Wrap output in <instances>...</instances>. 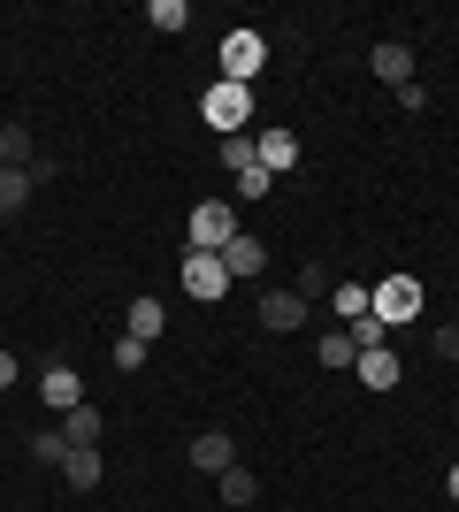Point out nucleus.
I'll return each instance as SVG.
<instances>
[{"label": "nucleus", "mask_w": 459, "mask_h": 512, "mask_svg": "<svg viewBox=\"0 0 459 512\" xmlns=\"http://www.w3.org/2000/svg\"><path fill=\"white\" fill-rule=\"evenodd\" d=\"M199 115H207V130H222V138H245V123H253V85H207V100H199Z\"/></svg>", "instance_id": "f257e3e1"}, {"label": "nucleus", "mask_w": 459, "mask_h": 512, "mask_svg": "<svg viewBox=\"0 0 459 512\" xmlns=\"http://www.w3.org/2000/svg\"><path fill=\"white\" fill-rule=\"evenodd\" d=\"M184 237H192V253H222V245L238 237V207H230V199H199Z\"/></svg>", "instance_id": "f03ea898"}, {"label": "nucleus", "mask_w": 459, "mask_h": 512, "mask_svg": "<svg viewBox=\"0 0 459 512\" xmlns=\"http://www.w3.org/2000/svg\"><path fill=\"white\" fill-rule=\"evenodd\" d=\"M421 276H375V321H391V329H406V321L421 314Z\"/></svg>", "instance_id": "7ed1b4c3"}, {"label": "nucleus", "mask_w": 459, "mask_h": 512, "mask_svg": "<svg viewBox=\"0 0 459 512\" xmlns=\"http://www.w3.org/2000/svg\"><path fill=\"white\" fill-rule=\"evenodd\" d=\"M261 62H268V39L261 31H222V77H230V85H253V77H261Z\"/></svg>", "instance_id": "20e7f679"}, {"label": "nucleus", "mask_w": 459, "mask_h": 512, "mask_svg": "<svg viewBox=\"0 0 459 512\" xmlns=\"http://www.w3.org/2000/svg\"><path fill=\"white\" fill-rule=\"evenodd\" d=\"M184 291H192L199 306H215L222 291H230V268H222V253H184Z\"/></svg>", "instance_id": "39448f33"}, {"label": "nucleus", "mask_w": 459, "mask_h": 512, "mask_svg": "<svg viewBox=\"0 0 459 512\" xmlns=\"http://www.w3.org/2000/svg\"><path fill=\"white\" fill-rule=\"evenodd\" d=\"M39 398H46V413L85 406V375H77V367H46V375H39Z\"/></svg>", "instance_id": "423d86ee"}, {"label": "nucleus", "mask_w": 459, "mask_h": 512, "mask_svg": "<svg viewBox=\"0 0 459 512\" xmlns=\"http://www.w3.org/2000/svg\"><path fill=\"white\" fill-rule=\"evenodd\" d=\"M253 161H261L268 176H291L299 169V138H291V130H261V138H253Z\"/></svg>", "instance_id": "0eeeda50"}, {"label": "nucleus", "mask_w": 459, "mask_h": 512, "mask_svg": "<svg viewBox=\"0 0 459 512\" xmlns=\"http://www.w3.org/2000/svg\"><path fill=\"white\" fill-rule=\"evenodd\" d=\"M368 69H375V77H383V85H414V46H398V39H383V46H375V54H368Z\"/></svg>", "instance_id": "6e6552de"}, {"label": "nucleus", "mask_w": 459, "mask_h": 512, "mask_svg": "<svg viewBox=\"0 0 459 512\" xmlns=\"http://www.w3.org/2000/svg\"><path fill=\"white\" fill-rule=\"evenodd\" d=\"M222 268H230V283H238V276H261V268H268V245L253 230H238L230 245H222Z\"/></svg>", "instance_id": "1a4fd4ad"}, {"label": "nucleus", "mask_w": 459, "mask_h": 512, "mask_svg": "<svg viewBox=\"0 0 459 512\" xmlns=\"http://www.w3.org/2000/svg\"><path fill=\"white\" fill-rule=\"evenodd\" d=\"M192 467H199V474L238 467V444H230V428H207V436H192Z\"/></svg>", "instance_id": "9d476101"}, {"label": "nucleus", "mask_w": 459, "mask_h": 512, "mask_svg": "<svg viewBox=\"0 0 459 512\" xmlns=\"http://www.w3.org/2000/svg\"><path fill=\"white\" fill-rule=\"evenodd\" d=\"M352 375H360V390H398V352H391V344H375V352L352 360Z\"/></svg>", "instance_id": "9b49d317"}, {"label": "nucleus", "mask_w": 459, "mask_h": 512, "mask_svg": "<svg viewBox=\"0 0 459 512\" xmlns=\"http://www.w3.org/2000/svg\"><path fill=\"white\" fill-rule=\"evenodd\" d=\"M123 337H138V344L169 337V306H161V299H131V314H123Z\"/></svg>", "instance_id": "f8f14e48"}, {"label": "nucleus", "mask_w": 459, "mask_h": 512, "mask_svg": "<svg viewBox=\"0 0 459 512\" xmlns=\"http://www.w3.org/2000/svg\"><path fill=\"white\" fill-rule=\"evenodd\" d=\"M261 329H306V299L299 291H261Z\"/></svg>", "instance_id": "ddd939ff"}, {"label": "nucleus", "mask_w": 459, "mask_h": 512, "mask_svg": "<svg viewBox=\"0 0 459 512\" xmlns=\"http://www.w3.org/2000/svg\"><path fill=\"white\" fill-rule=\"evenodd\" d=\"M215 490H222V505H253V497H261V474L238 459V467H222V474H215Z\"/></svg>", "instance_id": "4468645a"}, {"label": "nucleus", "mask_w": 459, "mask_h": 512, "mask_svg": "<svg viewBox=\"0 0 459 512\" xmlns=\"http://www.w3.org/2000/svg\"><path fill=\"white\" fill-rule=\"evenodd\" d=\"M329 306H337V314H345V329H352V321L375 314V283H337V291H329Z\"/></svg>", "instance_id": "2eb2a0df"}, {"label": "nucleus", "mask_w": 459, "mask_h": 512, "mask_svg": "<svg viewBox=\"0 0 459 512\" xmlns=\"http://www.w3.org/2000/svg\"><path fill=\"white\" fill-rule=\"evenodd\" d=\"M100 428H108V421H100V406H69V413H62V436H69L77 451L100 444Z\"/></svg>", "instance_id": "dca6fc26"}, {"label": "nucleus", "mask_w": 459, "mask_h": 512, "mask_svg": "<svg viewBox=\"0 0 459 512\" xmlns=\"http://www.w3.org/2000/svg\"><path fill=\"white\" fill-rule=\"evenodd\" d=\"M31 161H39L31 130H23V123H0V169H31Z\"/></svg>", "instance_id": "f3484780"}, {"label": "nucleus", "mask_w": 459, "mask_h": 512, "mask_svg": "<svg viewBox=\"0 0 459 512\" xmlns=\"http://www.w3.org/2000/svg\"><path fill=\"white\" fill-rule=\"evenodd\" d=\"M62 482H69V490H100V444H92V451H77V444H69Z\"/></svg>", "instance_id": "a211bd4d"}, {"label": "nucleus", "mask_w": 459, "mask_h": 512, "mask_svg": "<svg viewBox=\"0 0 459 512\" xmlns=\"http://www.w3.org/2000/svg\"><path fill=\"white\" fill-rule=\"evenodd\" d=\"M31 192H39V176H31V169H0V214L31 207Z\"/></svg>", "instance_id": "6ab92c4d"}, {"label": "nucleus", "mask_w": 459, "mask_h": 512, "mask_svg": "<svg viewBox=\"0 0 459 512\" xmlns=\"http://www.w3.org/2000/svg\"><path fill=\"white\" fill-rule=\"evenodd\" d=\"M314 360H322V367H352V360H360V344H352V329H322V344H314Z\"/></svg>", "instance_id": "aec40b11"}, {"label": "nucleus", "mask_w": 459, "mask_h": 512, "mask_svg": "<svg viewBox=\"0 0 459 512\" xmlns=\"http://www.w3.org/2000/svg\"><path fill=\"white\" fill-rule=\"evenodd\" d=\"M146 23H153V31H184V23H192V8H184V0H153Z\"/></svg>", "instance_id": "412c9836"}, {"label": "nucleus", "mask_w": 459, "mask_h": 512, "mask_svg": "<svg viewBox=\"0 0 459 512\" xmlns=\"http://www.w3.org/2000/svg\"><path fill=\"white\" fill-rule=\"evenodd\" d=\"M31 451H39L46 467H62V459H69V436H62V428H39V436H31Z\"/></svg>", "instance_id": "4be33fe9"}, {"label": "nucleus", "mask_w": 459, "mask_h": 512, "mask_svg": "<svg viewBox=\"0 0 459 512\" xmlns=\"http://www.w3.org/2000/svg\"><path fill=\"white\" fill-rule=\"evenodd\" d=\"M222 169H230V176H245V169H253V138H222Z\"/></svg>", "instance_id": "5701e85b"}, {"label": "nucleus", "mask_w": 459, "mask_h": 512, "mask_svg": "<svg viewBox=\"0 0 459 512\" xmlns=\"http://www.w3.org/2000/svg\"><path fill=\"white\" fill-rule=\"evenodd\" d=\"M352 344H360V352H375V344H391V321H352Z\"/></svg>", "instance_id": "b1692460"}, {"label": "nucleus", "mask_w": 459, "mask_h": 512, "mask_svg": "<svg viewBox=\"0 0 459 512\" xmlns=\"http://www.w3.org/2000/svg\"><path fill=\"white\" fill-rule=\"evenodd\" d=\"M329 291H337V283H329V268H299V299H306V306L329 299Z\"/></svg>", "instance_id": "393cba45"}, {"label": "nucleus", "mask_w": 459, "mask_h": 512, "mask_svg": "<svg viewBox=\"0 0 459 512\" xmlns=\"http://www.w3.org/2000/svg\"><path fill=\"white\" fill-rule=\"evenodd\" d=\"M268 192H276V176H268V169H261V161H253V169H245V176H238V199H268Z\"/></svg>", "instance_id": "a878e982"}, {"label": "nucleus", "mask_w": 459, "mask_h": 512, "mask_svg": "<svg viewBox=\"0 0 459 512\" xmlns=\"http://www.w3.org/2000/svg\"><path fill=\"white\" fill-rule=\"evenodd\" d=\"M115 367H123V375H138V367H146V344L123 337V344H115Z\"/></svg>", "instance_id": "bb28decb"}, {"label": "nucleus", "mask_w": 459, "mask_h": 512, "mask_svg": "<svg viewBox=\"0 0 459 512\" xmlns=\"http://www.w3.org/2000/svg\"><path fill=\"white\" fill-rule=\"evenodd\" d=\"M398 107H406V115H421V107H429V85H421V77H414V85H398Z\"/></svg>", "instance_id": "cd10ccee"}, {"label": "nucleus", "mask_w": 459, "mask_h": 512, "mask_svg": "<svg viewBox=\"0 0 459 512\" xmlns=\"http://www.w3.org/2000/svg\"><path fill=\"white\" fill-rule=\"evenodd\" d=\"M16 375H23V360H16V352H0V390H16Z\"/></svg>", "instance_id": "c85d7f7f"}, {"label": "nucleus", "mask_w": 459, "mask_h": 512, "mask_svg": "<svg viewBox=\"0 0 459 512\" xmlns=\"http://www.w3.org/2000/svg\"><path fill=\"white\" fill-rule=\"evenodd\" d=\"M444 490H452V497H459V467H452V482H444Z\"/></svg>", "instance_id": "c756f323"}, {"label": "nucleus", "mask_w": 459, "mask_h": 512, "mask_svg": "<svg viewBox=\"0 0 459 512\" xmlns=\"http://www.w3.org/2000/svg\"><path fill=\"white\" fill-rule=\"evenodd\" d=\"M0 222H8V214H0Z\"/></svg>", "instance_id": "7c9ffc66"}]
</instances>
